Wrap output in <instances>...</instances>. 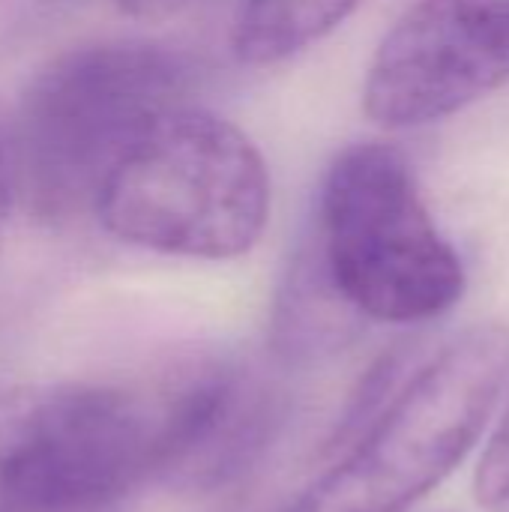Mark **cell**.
<instances>
[{
  "label": "cell",
  "mask_w": 509,
  "mask_h": 512,
  "mask_svg": "<svg viewBox=\"0 0 509 512\" xmlns=\"http://www.w3.org/2000/svg\"><path fill=\"white\" fill-rule=\"evenodd\" d=\"M189 54L141 39L93 42L48 60L12 120L15 186L42 219L96 210L126 153L174 108L192 102Z\"/></svg>",
  "instance_id": "1"
},
{
  "label": "cell",
  "mask_w": 509,
  "mask_h": 512,
  "mask_svg": "<svg viewBox=\"0 0 509 512\" xmlns=\"http://www.w3.org/2000/svg\"><path fill=\"white\" fill-rule=\"evenodd\" d=\"M509 381V333L477 327L417 354L399 387L345 438L285 512H408L474 450Z\"/></svg>",
  "instance_id": "2"
},
{
  "label": "cell",
  "mask_w": 509,
  "mask_h": 512,
  "mask_svg": "<svg viewBox=\"0 0 509 512\" xmlns=\"http://www.w3.org/2000/svg\"><path fill=\"white\" fill-rule=\"evenodd\" d=\"M93 213L129 246L231 261L267 228L270 171L240 126L186 102L126 153Z\"/></svg>",
  "instance_id": "3"
},
{
  "label": "cell",
  "mask_w": 509,
  "mask_h": 512,
  "mask_svg": "<svg viewBox=\"0 0 509 512\" xmlns=\"http://www.w3.org/2000/svg\"><path fill=\"white\" fill-rule=\"evenodd\" d=\"M171 468V378L18 390L0 444V510L105 512Z\"/></svg>",
  "instance_id": "4"
},
{
  "label": "cell",
  "mask_w": 509,
  "mask_h": 512,
  "mask_svg": "<svg viewBox=\"0 0 509 512\" xmlns=\"http://www.w3.org/2000/svg\"><path fill=\"white\" fill-rule=\"evenodd\" d=\"M321 264L345 306L384 324L432 321L468 282L408 159L378 141L345 147L327 168Z\"/></svg>",
  "instance_id": "5"
},
{
  "label": "cell",
  "mask_w": 509,
  "mask_h": 512,
  "mask_svg": "<svg viewBox=\"0 0 509 512\" xmlns=\"http://www.w3.org/2000/svg\"><path fill=\"white\" fill-rule=\"evenodd\" d=\"M509 84V0H417L381 39L363 111L384 129L447 120Z\"/></svg>",
  "instance_id": "6"
},
{
  "label": "cell",
  "mask_w": 509,
  "mask_h": 512,
  "mask_svg": "<svg viewBox=\"0 0 509 512\" xmlns=\"http://www.w3.org/2000/svg\"><path fill=\"white\" fill-rule=\"evenodd\" d=\"M363 0H240L231 48L246 66L282 63L333 33Z\"/></svg>",
  "instance_id": "7"
},
{
  "label": "cell",
  "mask_w": 509,
  "mask_h": 512,
  "mask_svg": "<svg viewBox=\"0 0 509 512\" xmlns=\"http://www.w3.org/2000/svg\"><path fill=\"white\" fill-rule=\"evenodd\" d=\"M474 492L483 507H504L509 504V402L486 444V453L480 459Z\"/></svg>",
  "instance_id": "8"
},
{
  "label": "cell",
  "mask_w": 509,
  "mask_h": 512,
  "mask_svg": "<svg viewBox=\"0 0 509 512\" xmlns=\"http://www.w3.org/2000/svg\"><path fill=\"white\" fill-rule=\"evenodd\" d=\"M15 186V153H12V120L0 108V216L9 207Z\"/></svg>",
  "instance_id": "9"
},
{
  "label": "cell",
  "mask_w": 509,
  "mask_h": 512,
  "mask_svg": "<svg viewBox=\"0 0 509 512\" xmlns=\"http://www.w3.org/2000/svg\"><path fill=\"white\" fill-rule=\"evenodd\" d=\"M195 0H117V6L135 18H171Z\"/></svg>",
  "instance_id": "10"
}]
</instances>
